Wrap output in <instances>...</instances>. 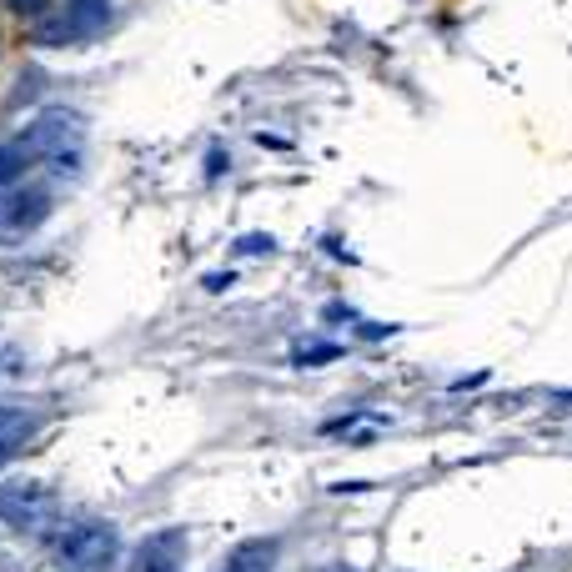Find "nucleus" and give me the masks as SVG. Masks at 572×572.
Returning a JSON list of instances; mask_svg holds the SVG:
<instances>
[{
  "label": "nucleus",
  "instance_id": "obj_10",
  "mask_svg": "<svg viewBox=\"0 0 572 572\" xmlns=\"http://www.w3.org/2000/svg\"><path fill=\"white\" fill-rule=\"evenodd\" d=\"M292 357H297V362H332V357H342V347H337V342H332V347H297Z\"/></svg>",
  "mask_w": 572,
  "mask_h": 572
},
{
  "label": "nucleus",
  "instance_id": "obj_4",
  "mask_svg": "<svg viewBox=\"0 0 572 572\" xmlns=\"http://www.w3.org/2000/svg\"><path fill=\"white\" fill-rule=\"evenodd\" d=\"M46 216H51V186H41V181L16 186L0 201V236H31Z\"/></svg>",
  "mask_w": 572,
  "mask_h": 572
},
{
  "label": "nucleus",
  "instance_id": "obj_8",
  "mask_svg": "<svg viewBox=\"0 0 572 572\" xmlns=\"http://www.w3.org/2000/svg\"><path fill=\"white\" fill-rule=\"evenodd\" d=\"M36 437V412L26 407H0V467L16 462V452Z\"/></svg>",
  "mask_w": 572,
  "mask_h": 572
},
{
  "label": "nucleus",
  "instance_id": "obj_5",
  "mask_svg": "<svg viewBox=\"0 0 572 572\" xmlns=\"http://www.w3.org/2000/svg\"><path fill=\"white\" fill-rule=\"evenodd\" d=\"M181 567H186V532L181 527H166V532H151L131 552V567L126 572H181Z\"/></svg>",
  "mask_w": 572,
  "mask_h": 572
},
{
  "label": "nucleus",
  "instance_id": "obj_9",
  "mask_svg": "<svg viewBox=\"0 0 572 572\" xmlns=\"http://www.w3.org/2000/svg\"><path fill=\"white\" fill-rule=\"evenodd\" d=\"M276 557H281V547H276L271 537H256V542H241V547L221 562V572H271Z\"/></svg>",
  "mask_w": 572,
  "mask_h": 572
},
{
  "label": "nucleus",
  "instance_id": "obj_1",
  "mask_svg": "<svg viewBox=\"0 0 572 572\" xmlns=\"http://www.w3.org/2000/svg\"><path fill=\"white\" fill-rule=\"evenodd\" d=\"M26 136L36 141V156H41L56 176H71V171L81 166V156H86V121H81L76 111H66V106L41 111V116L26 126Z\"/></svg>",
  "mask_w": 572,
  "mask_h": 572
},
{
  "label": "nucleus",
  "instance_id": "obj_6",
  "mask_svg": "<svg viewBox=\"0 0 572 572\" xmlns=\"http://www.w3.org/2000/svg\"><path fill=\"white\" fill-rule=\"evenodd\" d=\"M111 16V0H71L66 6V26H56V31H41V41L51 46V41H76V36H91L101 21Z\"/></svg>",
  "mask_w": 572,
  "mask_h": 572
},
{
  "label": "nucleus",
  "instance_id": "obj_7",
  "mask_svg": "<svg viewBox=\"0 0 572 572\" xmlns=\"http://www.w3.org/2000/svg\"><path fill=\"white\" fill-rule=\"evenodd\" d=\"M36 161H41V156H36V141H31L26 131H21V136H6V141H0V191L21 186Z\"/></svg>",
  "mask_w": 572,
  "mask_h": 572
},
{
  "label": "nucleus",
  "instance_id": "obj_3",
  "mask_svg": "<svg viewBox=\"0 0 572 572\" xmlns=\"http://www.w3.org/2000/svg\"><path fill=\"white\" fill-rule=\"evenodd\" d=\"M51 512H56V502H51V492L41 482H6L0 487V517H6L11 527H21V532L46 527Z\"/></svg>",
  "mask_w": 572,
  "mask_h": 572
},
{
  "label": "nucleus",
  "instance_id": "obj_12",
  "mask_svg": "<svg viewBox=\"0 0 572 572\" xmlns=\"http://www.w3.org/2000/svg\"><path fill=\"white\" fill-rule=\"evenodd\" d=\"M236 251H271V236H246Z\"/></svg>",
  "mask_w": 572,
  "mask_h": 572
},
{
  "label": "nucleus",
  "instance_id": "obj_2",
  "mask_svg": "<svg viewBox=\"0 0 572 572\" xmlns=\"http://www.w3.org/2000/svg\"><path fill=\"white\" fill-rule=\"evenodd\" d=\"M51 547H56V557H61L71 572H111V562H116V552H121V537H116L111 522L86 517V522L61 527Z\"/></svg>",
  "mask_w": 572,
  "mask_h": 572
},
{
  "label": "nucleus",
  "instance_id": "obj_11",
  "mask_svg": "<svg viewBox=\"0 0 572 572\" xmlns=\"http://www.w3.org/2000/svg\"><path fill=\"white\" fill-rule=\"evenodd\" d=\"M46 6H51V0H11V11H16V16H41Z\"/></svg>",
  "mask_w": 572,
  "mask_h": 572
}]
</instances>
